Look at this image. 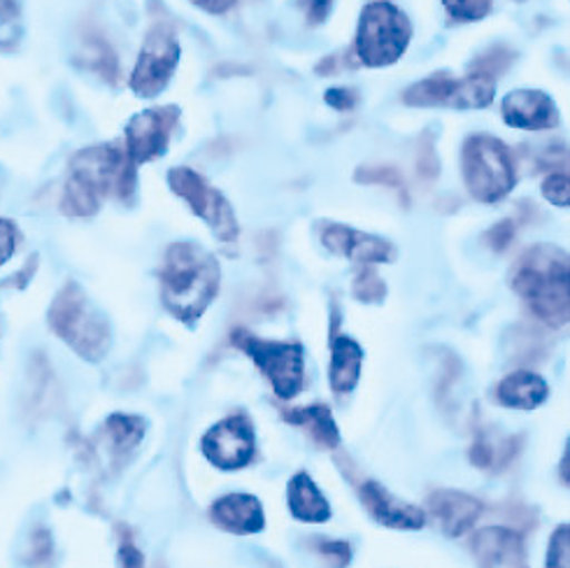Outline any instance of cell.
I'll return each mask as SVG.
<instances>
[{
	"instance_id": "31",
	"label": "cell",
	"mask_w": 570,
	"mask_h": 568,
	"mask_svg": "<svg viewBox=\"0 0 570 568\" xmlns=\"http://www.w3.org/2000/svg\"><path fill=\"white\" fill-rule=\"evenodd\" d=\"M546 568H568V525H561L552 533Z\"/></svg>"
},
{
	"instance_id": "8",
	"label": "cell",
	"mask_w": 570,
	"mask_h": 568,
	"mask_svg": "<svg viewBox=\"0 0 570 568\" xmlns=\"http://www.w3.org/2000/svg\"><path fill=\"white\" fill-rule=\"evenodd\" d=\"M494 80L482 75H465L461 80L438 72L426 80L412 85L403 91V102L412 108H454V110H480L494 100Z\"/></svg>"
},
{
	"instance_id": "17",
	"label": "cell",
	"mask_w": 570,
	"mask_h": 568,
	"mask_svg": "<svg viewBox=\"0 0 570 568\" xmlns=\"http://www.w3.org/2000/svg\"><path fill=\"white\" fill-rule=\"evenodd\" d=\"M210 520L230 533H256L266 527L264 506L252 494H226L210 508Z\"/></svg>"
},
{
	"instance_id": "36",
	"label": "cell",
	"mask_w": 570,
	"mask_h": 568,
	"mask_svg": "<svg viewBox=\"0 0 570 568\" xmlns=\"http://www.w3.org/2000/svg\"><path fill=\"white\" fill-rule=\"evenodd\" d=\"M14 247H17V228L10 222L0 219V266L10 259Z\"/></svg>"
},
{
	"instance_id": "5",
	"label": "cell",
	"mask_w": 570,
	"mask_h": 568,
	"mask_svg": "<svg viewBox=\"0 0 570 568\" xmlns=\"http://www.w3.org/2000/svg\"><path fill=\"white\" fill-rule=\"evenodd\" d=\"M463 183L480 203L503 200L517 183L510 149L494 136L475 134L463 143Z\"/></svg>"
},
{
	"instance_id": "21",
	"label": "cell",
	"mask_w": 570,
	"mask_h": 568,
	"mask_svg": "<svg viewBox=\"0 0 570 568\" xmlns=\"http://www.w3.org/2000/svg\"><path fill=\"white\" fill-rule=\"evenodd\" d=\"M550 396V386L540 375L531 371L510 373L497 390V399L505 408L514 410H535Z\"/></svg>"
},
{
	"instance_id": "23",
	"label": "cell",
	"mask_w": 570,
	"mask_h": 568,
	"mask_svg": "<svg viewBox=\"0 0 570 568\" xmlns=\"http://www.w3.org/2000/svg\"><path fill=\"white\" fill-rule=\"evenodd\" d=\"M110 441L119 452L134 450L145 435V422L138 418H128V415H112L106 424Z\"/></svg>"
},
{
	"instance_id": "2",
	"label": "cell",
	"mask_w": 570,
	"mask_h": 568,
	"mask_svg": "<svg viewBox=\"0 0 570 568\" xmlns=\"http://www.w3.org/2000/svg\"><path fill=\"white\" fill-rule=\"evenodd\" d=\"M161 301L168 313L185 324H196L219 292L222 271L215 256L194 243H173L166 249Z\"/></svg>"
},
{
	"instance_id": "32",
	"label": "cell",
	"mask_w": 570,
	"mask_h": 568,
	"mask_svg": "<svg viewBox=\"0 0 570 568\" xmlns=\"http://www.w3.org/2000/svg\"><path fill=\"white\" fill-rule=\"evenodd\" d=\"M19 10L12 0H0V45L14 42L19 29Z\"/></svg>"
},
{
	"instance_id": "37",
	"label": "cell",
	"mask_w": 570,
	"mask_h": 568,
	"mask_svg": "<svg viewBox=\"0 0 570 568\" xmlns=\"http://www.w3.org/2000/svg\"><path fill=\"white\" fill-rule=\"evenodd\" d=\"M333 0H307V19L309 23H322L331 10Z\"/></svg>"
},
{
	"instance_id": "14",
	"label": "cell",
	"mask_w": 570,
	"mask_h": 568,
	"mask_svg": "<svg viewBox=\"0 0 570 568\" xmlns=\"http://www.w3.org/2000/svg\"><path fill=\"white\" fill-rule=\"evenodd\" d=\"M503 121L522 131H550L559 126L557 102L538 89H514L503 98Z\"/></svg>"
},
{
	"instance_id": "15",
	"label": "cell",
	"mask_w": 570,
	"mask_h": 568,
	"mask_svg": "<svg viewBox=\"0 0 570 568\" xmlns=\"http://www.w3.org/2000/svg\"><path fill=\"white\" fill-rule=\"evenodd\" d=\"M361 499H364V506L373 515V520H377L389 529L414 531V529H422L426 522L424 512L417 506L399 501L375 480L364 482V487H361Z\"/></svg>"
},
{
	"instance_id": "22",
	"label": "cell",
	"mask_w": 570,
	"mask_h": 568,
	"mask_svg": "<svg viewBox=\"0 0 570 568\" xmlns=\"http://www.w3.org/2000/svg\"><path fill=\"white\" fill-rule=\"evenodd\" d=\"M284 418H287L292 424L301 427L309 435V441L320 445L322 450H333L341 445L338 424H335L328 405H324V403H313L305 408L287 410L284 412Z\"/></svg>"
},
{
	"instance_id": "33",
	"label": "cell",
	"mask_w": 570,
	"mask_h": 568,
	"mask_svg": "<svg viewBox=\"0 0 570 568\" xmlns=\"http://www.w3.org/2000/svg\"><path fill=\"white\" fill-rule=\"evenodd\" d=\"M320 552L331 568H347L352 559L350 543H345V540H326V543L320 546Z\"/></svg>"
},
{
	"instance_id": "1",
	"label": "cell",
	"mask_w": 570,
	"mask_h": 568,
	"mask_svg": "<svg viewBox=\"0 0 570 568\" xmlns=\"http://www.w3.org/2000/svg\"><path fill=\"white\" fill-rule=\"evenodd\" d=\"M136 166L117 145H94L80 149L70 161L61 210L70 217H91L112 192L131 200L136 192Z\"/></svg>"
},
{
	"instance_id": "20",
	"label": "cell",
	"mask_w": 570,
	"mask_h": 568,
	"mask_svg": "<svg viewBox=\"0 0 570 568\" xmlns=\"http://www.w3.org/2000/svg\"><path fill=\"white\" fill-rule=\"evenodd\" d=\"M287 503H289V512L301 522L322 525L331 518V506L326 497L307 473H296L289 480Z\"/></svg>"
},
{
	"instance_id": "34",
	"label": "cell",
	"mask_w": 570,
	"mask_h": 568,
	"mask_svg": "<svg viewBox=\"0 0 570 568\" xmlns=\"http://www.w3.org/2000/svg\"><path fill=\"white\" fill-rule=\"evenodd\" d=\"M514 238V224L510 219L499 222L497 226H491V231L487 234V245L494 252H503Z\"/></svg>"
},
{
	"instance_id": "38",
	"label": "cell",
	"mask_w": 570,
	"mask_h": 568,
	"mask_svg": "<svg viewBox=\"0 0 570 568\" xmlns=\"http://www.w3.org/2000/svg\"><path fill=\"white\" fill-rule=\"evenodd\" d=\"M121 568H142V555L134 543H124L119 550Z\"/></svg>"
},
{
	"instance_id": "3",
	"label": "cell",
	"mask_w": 570,
	"mask_h": 568,
	"mask_svg": "<svg viewBox=\"0 0 570 568\" xmlns=\"http://www.w3.org/2000/svg\"><path fill=\"white\" fill-rule=\"evenodd\" d=\"M512 290L552 329L568 324V254L557 245H533L510 273Z\"/></svg>"
},
{
	"instance_id": "28",
	"label": "cell",
	"mask_w": 570,
	"mask_h": 568,
	"mask_svg": "<svg viewBox=\"0 0 570 568\" xmlns=\"http://www.w3.org/2000/svg\"><path fill=\"white\" fill-rule=\"evenodd\" d=\"M89 55H91V68L94 70H98L102 77H106V80H110V82H115L117 80V59H115V51L102 42V40H91V45H89Z\"/></svg>"
},
{
	"instance_id": "25",
	"label": "cell",
	"mask_w": 570,
	"mask_h": 568,
	"mask_svg": "<svg viewBox=\"0 0 570 568\" xmlns=\"http://www.w3.org/2000/svg\"><path fill=\"white\" fill-rule=\"evenodd\" d=\"M354 179H356V183H361V185H382V187H389V189L399 192L403 196V200H407L405 179H403V175L394 166H361L354 173Z\"/></svg>"
},
{
	"instance_id": "27",
	"label": "cell",
	"mask_w": 570,
	"mask_h": 568,
	"mask_svg": "<svg viewBox=\"0 0 570 568\" xmlns=\"http://www.w3.org/2000/svg\"><path fill=\"white\" fill-rule=\"evenodd\" d=\"M448 14L459 23H473L482 21L491 8H494V0H443Z\"/></svg>"
},
{
	"instance_id": "29",
	"label": "cell",
	"mask_w": 570,
	"mask_h": 568,
	"mask_svg": "<svg viewBox=\"0 0 570 568\" xmlns=\"http://www.w3.org/2000/svg\"><path fill=\"white\" fill-rule=\"evenodd\" d=\"M542 196H546L557 208H568L570 203V179L568 170H557L550 173L542 183Z\"/></svg>"
},
{
	"instance_id": "9",
	"label": "cell",
	"mask_w": 570,
	"mask_h": 568,
	"mask_svg": "<svg viewBox=\"0 0 570 568\" xmlns=\"http://www.w3.org/2000/svg\"><path fill=\"white\" fill-rule=\"evenodd\" d=\"M168 185L170 189L185 198L194 215H198L207 226L213 228V234L222 243H236L240 226L236 219V213H233L230 203L224 198L219 189H215L207 179L185 166H177L168 173Z\"/></svg>"
},
{
	"instance_id": "11",
	"label": "cell",
	"mask_w": 570,
	"mask_h": 568,
	"mask_svg": "<svg viewBox=\"0 0 570 568\" xmlns=\"http://www.w3.org/2000/svg\"><path fill=\"white\" fill-rule=\"evenodd\" d=\"M179 115L183 112L177 106L149 108L136 115L126 126V159L138 168L164 157L179 124Z\"/></svg>"
},
{
	"instance_id": "6",
	"label": "cell",
	"mask_w": 570,
	"mask_h": 568,
	"mask_svg": "<svg viewBox=\"0 0 570 568\" xmlns=\"http://www.w3.org/2000/svg\"><path fill=\"white\" fill-rule=\"evenodd\" d=\"M49 322L59 339L87 361L102 359L110 347L108 322L96 313L85 292L72 282L61 290L55 305H51Z\"/></svg>"
},
{
	"instance_id": "19",
	"label": "cell",
	"mask_w": 570,
	"mask_h": 568,
	"mask_svg": "<svg viewBox=\"0 0 570 568\" xmlns=\"http://www.w3.org/2000/svg\"><path fill=\"white\" fill-rule=\"evenodd\" d=\"M361 366H364V350L347 335H335L331 341V390L335 394H350L358 384Z\"/></svg>"
},
{
	"instance_id": "12",
	"label": "cell",
	"mask_w": 570,
	"mask_h": 568,
	"mask_svg": "<svg viewBox=\"0 0 570 568\" xmlns=\"http://www.w3.org/2000/svg\"><path fill=\"white\" fill-rule=\"evenodd\" d=\"M200 450L217 469L240 471L254 457V429L243 415L226 418L203 435Z\"/></svg>"
},
{
	"instance_id": "16",
	"label": "cell",
	"mask_w": 570,
	"mask_h": 568,
	"mask_svg": "<svg viewBox=\"0 0 570 568\" xmlns=\"http://www.w3.org/2000/svg\"><path fill=\"white\" fill-rule=\"evenodd\" d=\"M429 510L433 512L440 529H443L448 536H463L480 520L482 503L471 494L443 489V492L431 494Z\"/></svg>"
},
{
	"instance_id": "41",
	"label": "cell",
	"mask_w": 570,
	"mask_h": 568,
	"mask_svg": "<svg viewBox=\"0 0 570 568\" xmlns=\"http://www.w3.org/2000/svg\"><path fill=\"white\" fill-rule=\"evenodd\" d=\"M512 568H527V566H524V564H522V561H520V564H514V566H512Z\"/></svg>"
},
{
	"instance_id": "4",
	"label": "cell",
	"mask_w": 570,
	"mask_h": 568,
	"mask_svg": "<svg viewBox=\"0 0 570 568\" xmlns=\"http://www.w3.org/2000/svg\"><path fill=\"white\" fill-rule=\"evenodd\" d=\"M412 40V23L407 14L386 0H375L361 10L354 51L356 59L368 68L394 66Z\"/></svg>"
},
{
	"instance_id": "40",
	"label": "cell",
	"mask_w": 570,
	"mask_h": 568,
	"mask_svg": "<svg viewBox=\"0 0 570 568\" xmlns=\"http://www.w3.org/2000/svg\"><path fill=\"white\" fill-rule=\"evenodd\" d=\"M317 72H320V75H335V72H338V57L324 59V61L317 66Z\"/></svg>"
},
{
	"instance_id": "7",
	"label": "cell",
	"mask_w": 570,
	"mask_h": 568,
	"mask_svg": "<svg viewBox=\"0 0 570 568\" xmlns=\"http://www.w3.org/2000/svg\"><path fill=\"white\" fill-rule=\"evenodd\" d=\"M230 341L236 347H240L254 364L262 371L273 392L282 401L296 399L305 386V352L298 343H277V341H264L256 335L238 329L233 331Z\"/></svg>"
},
{
	"instance_id": "39",
	"label": "cell",
	"mask_w": 570,
	"mask_h": 568,
	"mask_svg": "<svg viewBox=\"0 0 570 568\" xmlns=\"http://www.w3.org/2000/svg\"><path fill=\"white\" fill-rule=\"evenodd\" d=\"M194 6H198L200 10L210 12V14H224L228 12L233 6L238 3V0H191Z\"/></svg>"
},
{
	"instance_id": "30",
	"label": "cell",
	"mask_w": 570,
	"mask_h": 568,
	"mask_svg": "<svg viewBox=\"0 0 570 568\" xmlns=\"http://www.w3.org/2000/svg\"><path fill=\"white\" fill-rule=\"evenodd\" d=\"M417 173L422 179H426V183H433V179L440 175L435 140L431 134H424L417 145Z\"/></svg>"
},
{
	"instance_id": "42",
	"label": "cell",
	"mask_w": 570,
	"mask_h": 568,
	"mask_svg": "<svg viewBox=\"0 0 570 568\" xmlns=\"http://www.w3.org/2000/svg\"><path fill=\"white\" fill-rule=\"evenodd\" d=\"M517 3H522V0H517Z\"/></svg>"
},
{
	"instance_id": "26",
	"label": "cell",
	"mask_w": 570,
	"mask_h": 568,
	"mask_svg": "<svg viewBox=\"0 0 570 568\" xmlns=\"http://www.w3.org/2000/svg\"><path fill=\"white\" fill-rule=\"evenodd\" d=\"M352 290L361 303H382L386 296L384 280L371 266L361 268V273L354 277Z\"/></svg>"
},
{
	"instance_id": "24",
	"label": "cell",
	"mask_w": 570,
	"mask_h": 568,
	"mask_svg": "<svg viewBox=\"0 0 570 568\" xmlns=\"http://www.w3.org/2000/svg\"><path fill=\"white\" fill-rule=\"evenodd\" d=\"M514 61H517L514 49H510L505 45H497V47L487 49L484 55H480L473 61L471 72L482 75V77H487V80H497V77H501Z\"/></svg>"
},
{
	"instance_id": "13",
	"label": "cell",
	"mask_w": 570,
	"mask_h": 568,
	"mask_svg": "<svg viewBox=\"0 0 570 568\" xmlns=\"http://www.w3.org/2000/svg\"><path fill=\"white\" fill-rule=\"evenodd\" d=\"M322 243L328 252L345 256V259L356 262L361 266L392 264L396 259V247L392 243L343 224H324Z\"/></svg>"
},
{
	"instance_id": "18",
	"label": "cell",
	"mask_w": 570,
	"mask_h": 568,
	"mask_svg": "<svg viewBox=\"0 0 570 568\" xmlns=\"http://www.w3.org/2000/svg\"><path fill=\"white\" fill-rule=\"evenodd\" d=\"M473 555L480 568H499L501 564L514 566L524 557V540L512 529H480L473 536Z\"/></svg>"
},
{
	"instance_id": "10",
	"label": "cell",
	"mask_w": 570,
	"mask_h": 568,
	"mask_svg": "<svg viewBox=\"0 0 570 568\" xmlns=\"http://www.w3.org/2000/svg\"><path fill=\"white\" fill-rule=\"evenodd\" d=\"M179 63V40L170 23L151 26L131 75V89L140 98L159 96Z\"/></svg>"
},
{
	"instance_id": "35",
	"label": "cell",
	"mask_w": 570,
	"mask_h": 568,
	"mask_svg": "<svg viewBox=\"0 0 570 568\" xmlns=\"http://www.w3.org/2000/svg\"><path fill=\"white\" fill-rule=\"evenodd\" d=\"M324 100L328 102L331 108H335V110L350 112V110L356 106V102H358V96H356V91H352V89L335 87V89H328V91H326Z\"/></svg>"
}]
</instances>
